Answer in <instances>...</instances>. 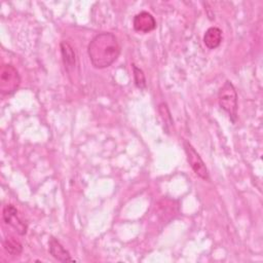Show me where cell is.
Listing matches in <instances>:
<instances>
[{
  "label": "cell",
  "instance_id": "cell-1",
  "mask_svg": "<svg viewBox=\"0 0 263 263\" xmlns=\"http://www.w3.org/2000/svg\"><path fill=\"white\" fill-rule=\"evenodd\" d=\"M87 53L95 68L103 69L111 66L120 53L117 37L109 32L96 35L87 46Z\"/></svg>",
  "mask_w": 263,
  "mask_h": 263
},
{
  "label": "cell",
  "instance_id": "cell-2",
  "mask_svg": "<svg viewBox=\"0 0 263 263\" xmlns=\"http://www.w3.org/2000/svg\"><path fill=\"white\" fill-rule=\"evenodd\" d=\"M220 107L228 113L231 121L234 123L237 118V93L231 81L226 80L219 90L218 95Z\"/></svg>",
  "mask_w": 263,
  "mask_h": 263
},
{
  "label": "cell",
  "instance_id": "cell-3",
  "mask_svg": "<svg viewBox=\"0 0 263 263\" xmlns=\"http://www.w3.org/2000/svg\"><path fill=\"white\" fill-rule=\"evenodd\" d=\"M21 84L17 70L10 64L2 65L0 70V91L4 96L12 95Z\"/></svg>",
  "mask_w": 263,
  "mask_h": 263
},
{
  "label": "cell",
  "instance_id": "cell-4",
  "mask_svg": "<svg viewBox=\"0 0 263 263\" xmlns=\"http://www.w3.org/2000/svg\"><path fill=\"white\" fill-rule=\"evenodd\" d=\"M184 149H185V152L187 155V160H188L190 166L192 167V170L194 171V173L201 179L209 180L210 177H209L208 168H206L203 160L201 159L200 155L197 153V151L187 141L184 142Z\"/></svg>",
  "mask_w": 263,
  "mask_h": 263
},
{
  "label": "cell",
  "instance_id": "cell-5",
  "mask_svg": "<svg viewBox=\"0 0 263 263\" xmlns=\"http://www.w3.org/2000/svg\"><path fill=\"white\" fill-rule=\"evenodd\" d=\"M3 220L6 224L12 226L20 234H25L27 232V224L18 217L17 210L12 204L4 206Z\"/></svg>",
  "mask_w": 263,
  "mask_h": 263
},
{
  "label": "cell",
  "instance_id": "cell-6",
  "mask_svg": "<svg viewBox=\"0 0 263 263\" xmlns=\"http://www.w3.org/2000/svg\"><path fill=\"white\" fill-rule=\"evenodd\" d=\"M134 29L140 33H149L156 28V22L153 15L147 11H141L136 14L133 21Z\"/></svg>",
  "mask_w": 263,
  "mask_h": 263
},
{
  "label": "cell",
  "instance_id": "cell-7",
  "mask_svg": "<svg viewBox=\"0 0 263 263\" xmlns=\"http://www.w3.org/2000/svg\"><path fill=\"white\" fill-rule=\"evenodd\" d=\"M49 253L54 257L57 260L61 262H73L74 260L71 258L69 252L61 245V242L55 239L54 237H51L49 239Z\"/></svg>",
  "mask_w": 263,
  "mask_h": 263
},
{
  "label": "cell",
  "instance_id": "cell-8",
  "mask_svg": "<svg viewBox=\"0 0 263 263\" xmlns=\"http://www.w3.org/2000/svg\"><path fill=\"white\" fill-rule=\"evenodd\" d=\"M222 41V31L217 27L209 28L203 36V43L210 49L217 48Z\"/></svg>",
  "mask_w": 263,
  "mask_h": 263
},
{
  "label": "cell",
  "instance_id": "cell-9",
  "mask_svg": "<svg viewBox=\"0 0 263 263\" xmlns=\"http://www.w3.org/2000/svg\"><path fill=\"white\" fill-rule=\"evenodd\" d=\"M61 51H62V57H63L65 67L68 71H70V69H73L75 67V61H76L75 52L72 46L66 41L61 42Z\"/></svg>",
  "mask_w": 263,
  "mask_h": 263
},
{
  "label": "cell",
  "instance_id": "cell-10",
  "mask_svg": "<svg viewBox=\"0 0 263 263\" xmlns=\"http://www.w3.org/2000/svg\"><path fill=\"white\" fill-rule=\"evenodd\" d=\"M3 247L10 255H13V256L20 255L23 251L22 243L17 239H15L13 236H7L3 240Z\"/></svg>",
  "mask_w": 263,
  "mask_h": 263
},
{
  "label": "cell",
  "instance_id": "cell-11",
  "mask_svg": "<svg viewBox=\"0 0 263 263\" xmlns=\"http://www.w3.org/2000/svg\"><path fill=\"white\" fill-rule=\"evenodd\" d=\"M134 69V78H135V83L139 88H145L146 87V79H145V75L143 73V71L136 67L135 65L133 66Z\"/></svg>",
  "mask_w": 263,
  "mask_h": 263
}]
</instances>
